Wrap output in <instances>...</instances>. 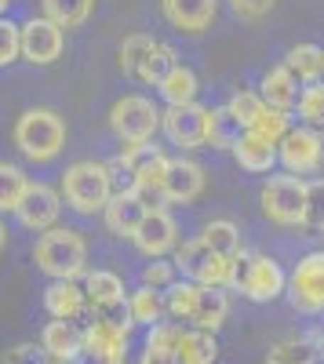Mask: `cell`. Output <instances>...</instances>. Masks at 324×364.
Listing matches in <instances>:
<instances>
[{"label":"cell","instance_id":"cell-42","mask_svg":"<svg viewBox=\"0 0 324 364\" xmlns=\"http://www.w3.org/2000/svg\"><path fill=\"white\" fill-rule=\"evenodd\" d=\"M55 357L44 350V343H18L4 353V364H51Z\"/></svg>","mask_w":324,"mask_h":364},{"label":"cell","instance_id":"cell-26","mask_svg":"<svg viewBox=\"0 0 324 364\" xmlns=\"http://www.w3.org/2000/svg\"><path fill=\"white\" fill-rule=\"evenodd\" d=\"M200 240L208 248H215L222 259H241L244 255V245H241V230L233 226V223H226V219H215V223H208L200 230Z\"/></svg>","mask_w":324,"mask_h":364},{"label":"cell","instance_id":"cell-13","mask_svg":"<svg viewBox=\"0 0 324 364\" xmlns=\"http://www.w3.org/2000/svg\"><path fill=\"white\" fill-rule=\"evenodd\" d=\"M58 211H63V197H58L48 182H29V190H26V197H22L15 215H18V223L26 230L48 233L58 223Z\"/></svg>","mask_w":324,"mask_h":364},{"label":"cell","instance_id":"cell-30","mask_svg":"<svg viewBox=\"0 0 324 364\" xmlns=\"http://www.w3.org/2000/svg\"><path fill=\"white\" fill-rule=\"evenodd\" d=\"M40 4H44V18H51L55 26H63V29H73V26L87 22L95 0H40Z\"/></svg>","mask_w":324,"mask_h":364},{"label":"cell","instance_id":"cell-18","mask_svg":"<svg viewBox=\"0 0 324 364\" xmlns=\"http://www.w3.org/2000/svg\"><path fill=\"white\" fill-rule=\"evenodd\" d=\"M146 215H150V208L142 204L139 193H117V197L109 200V208L102 211L106 230L117 233V237H135Z\"/></svg>","mask_w":324,"mask_h":364},{"label":"cell","instance_id":"cell-25","mask_svg":"<svg viewBox=\"0 0 324 364\" xmlns=\"http://www.w3.org/2000/svg\"><path fill=\"white\" fill-rule=\"evenodd\" d=\"M244 135H248V128L241 124V117L233 113L230 106H215L208 113V146H215V149H237Z\"/></svg>","mask_w":324,"mask_h":364},{"label":"cell","instance_id":"cell-4","mask_svg":"<svg viewBox=\"0 0 324 364\" xmlns=\"http://www.w3.org/2000/svg\"><path fill=\"white\" fill-rule=\"evenodd\" d=\"M15 146L29 161H55L66 149V120L55 109H26L15 120Z\"/></svg>","mask_w":324,"mask_h":364},{"label":"cell","instance_id":"cell-41","mask_svg":"<svg viewBox=\"0 0 324 364\" xmlns=\"http://www.w3.org/2000/svg\"><path fill=\"white\" fill-rule=\"evenodd\" d=\"M18 55H22V26L4 18V22H0V63L11 66Z\"/></svg>","mask_w":324,"mask_h":364},{"label":"cell","instance_id":"cell-3","mask_svg":"<svg viewBox=\"0 0 324 364\" xmlns=\"http://www.w3.org/2000/svg\"><path fill=\"white\" fill-rule=\"evenodd\" d=\"M33 259H37L40 273H48L51 281H77L84 273V262H87V245L77 230L55 226V230L40 233Z\"/></svg>","mask_w":324,"mask_h":364},{"label":"cell","instance_id":"cell-40","mask_svg":"<svg viewBox=\"0 0 324 364\" xmlns=\"http://www.w3.org/2000/svg\"><path fill=\"white\" fill-rule=\"evenodd\" d=\"M259 139H266V142H274V146H281L284 139H288V132H291V124H288V113H281V109H266L259 117V124L252 128Z\"/></svg>","mask_w":324,"mask_h":364},{"label":"cell","instance_id":"cell-22","mask_svg":"<svg viewBox=\"0 0 324 364\" xmlns=\"http://www.w3.org/2000/svg\"><path fill=\"white\" fill-rule=\"evenodd\" d=\"M299 84H303V80H299L296 73H291L288 66H274L266 77H262V91H259V95L266 99V106H270V109L288 113L291 106L299 102V95H303Z\"/></svg>","mask_w":324,"mask_h":364},{"label":"cell","instance_id":"cell-38","mask_svg":"<svg viewBox=\"0 0 324 364\" xmlns=\"http://www.w3.org/2000/svg\"><path fill=\"white\" fill-rule=\"evenodd\" d=\"M106 171H109L113 197H117V193H135V190H139V171L131 168V161H128L124 154L113 157V161H106Z\"/></svg>","mask_w":324,"mask_h":364},{"label":"cell","instance_id":"cell-37","mask_svg":"<svg viewBox=\"0 0 324 364\" xmlns=\"http://www.w3.org/2000/svg\"><path fill=\"white\" fill-rule=\"evenodd\" d=\"M299 117L306 120V128H324V84H306L299 95Z\"/></svg>","mask_w":324,"mask_h":364},{"label":"cell","instance_id":"cell-28","mask_svg":"<svg viewBox=\"0 0 324 364\" xmlns=\"http://www.w3.org/2000/svg\"><path fill=\"white\" fill-rule=\"evenodd\" d=\"M84 291H87V302H92V306H106V302L128 299L121 277L109 273V269H92V273H87V277H84Z\"/></svg>","mask_w":324,"mask_h":364},{"label":"cell","instance_id":"cell-21","mask_svg":"<svg viewBox=\"0 0 324 364\" xmlns=\"http://www.w3.org/2000/svg\"><path fill=\"white\" fill-rule=\"evenodd\" d=\"M92 302H87V291L77 288L73 281H55L44 291V310L51 314V321H77Z\"/></svg>","mask_w":324,"mask_h":364},{"label":"cell","instance_id":"cell-11","mask_svg":"<svg viewBox=\"0 0 324 364\" xmlns=\"http://www.w3.org/2000/svg\"><path fill=\"white\" fill-rule=\"evenodd\" d=\"M208 113L204 106H168L164 120H161V132L168 135L171 146L179 149H197V146H208Z\"/></svg>","mask_w":324,"mask_h":364},{"label":"cell","instance_id":"cell-23","mask_svg":"<svg viewBox=\"0 0 324 364\" xmlns=\"http://www.w3.org/2000/svg\"><path fill=\"white\" fill-rule=\"evenodd\" d=\"M179 343H183V328H175V324L150 328V339H146V346H142L139 364H183Z\"/></svg>","mask_w":324,"mask_h":364},{"label":"cell","instance_id":"cell-19","mask_svg":"<svg viewBox=\"0 0 324 364\" xmlns=\"http://www.w3.org/2000/svg\"><path fill=\"white\" fill-rule=\"evenodd\" d=\"M164 18L183 33H204L215 18V0H161Z\"/></svg>","mask_w":324,"mask_h":364},{"label":"cell","instance_id":"cell-6","mask_svg":"<svg viewBox=\"0 0 324 364\" xmlns=\"http://www.w3.org/2000/svg\"><path fill=\"white\" fill-rule=\"evenodd\" d=\"M233 262L222 259L215 248H208L200 237L186 240V245L175 252V269H179L186 281L204 284V288H233Z\"/></svg>","mask_w":324,"mask_h":364},{"label":"cell","instance_id":"cell-46","mask_svg":"<svg viewBox=\"0 0 324 364\" xmlns=\"http://www.w3.org/2000/svg\"><path fill=\"white\" fill-rule=\"evenodd\" d=\"M320 84H324V66H320Z\"/></svg>","mask_w":324,"mask_h":364},{"label":"cell","instance_id":"cell-43","mask_svg":"<svg viewBox=\"0 0 324 364\" xmlns=\"http://www.w3.org/2000/svg\"><path fill=\"white\" fill-rule=\"evenodd\" d=\"M142 284H146V288H157V291H161V288L168 291V288L175 284V262H161V259H153L150 266L142 269Z\"/></svg>","mask_w":324,"mask_h":364},{"label":"cell","instance_id":"cell-45","mask_svg":"<svg viewBox=\"0 0 324 364\" xmlns=\"http://www.w3.org/2000/svg\"><path fill=\"white\" fill-rule=\"evenodd\" d=\"M313 346H317V360H320V364H324V331H320V336H317V339H313Z\"/></svg>","mask_w":324,"mask_h":364},{"label":"cell","instance_id":"cell-33","mask_svg":"<svg viewBox=\"0 0 324 364\" xmlns=\"http://www.w3.org/2000/svg\"><path fill=\"white\" fill-rule=\"evenodd\" d=\"M26 190H29L26 171L18 164H8V161L0 164V208H4V211H18Z\"/></svg>","mask_w":324,"mask_h":364},{"label":"cell","instance_id":"cell-15","mask_svg":"<svg viewBox=\"0 0 324 364\" xmlns=\"http://www.w3.org/2000/svg\"><path fill=\"white\" fill-rule=\"evenodd\" d=\"M131 240H135V248L142 255L164 259L175 248V240H179V226H175V219L168 215L164 208H157V211H150V215L142 219V226H139V233Z\"/></svg>","mask_w":324,"mask_h":364},{"label":"cell","instance_id":"cell-35","mask_svg":"<svg viewBox=\"0 0 324 364\" xmlns=\"http://www.w3.org/2000/svg\"><path fill=\"white\" fill-rule=\"evenodd\" d=\"M92 321L113 328V331H124V336H131L135 328V317H131V302L121 299V302H106V306H92Z\"/></svg>","mask_w":324,"mask_h":364},{"label":"cell","instance_id":"cell-16","mask_svg":"<svg viewBox=\"0 0 324 364\" xmlns=\"http://www.w3.org/2000/svg\"><path fill=\"white\" fill-rule=\"evenodd\" d=\"M128 346V336L124 331H113L99 321H92L84 328V353L80 360L84 364H124V350Z\"/></svg>","mask_w":324,"mask_h":364},{"label":"cell","instance_id":"cell-10","mask_svg":"<svg viewBox=\"0 0 324 364\" xmlns=\"http://www.w3.org/2000/svg\"><path fill=\"white\" fill-rule=\"evenodd\" d=\"M288 299L303 314L324 310V252H310L296 262V269L288 277Z\"/></svg>","mask_w":324,"mask_h":364},{"label":"cell","instance_id":"cell-29","mask_svg":"<svg viewBox=\"0 0 324 364\" xmlns=\"http://www.w3.org/2000/svg\"><path fill=\"white\" fill-rule=\"evenodd\" d=\"M157 91L164 95V102H168V106H193V102H197L200 84H197V73H193L190 66H179V70H175V73H171Z\"/></svg>","mask_w":324,"mask_h":364},{"label":"cell","instance_id":"cell-20","mask_svg":"<svg viewBox=\"0 0 324 364\" xmlns=\"http://www.w3.org/2000/svg\"><path fill=\"white\" fill-rule=\"evenodd\" d=\"M40 343L58 364H70V360H80L84 353V331L73 321H51L40 331Z\"/></svg>","mask_w":324,"mask_h":364},{"label":"cell","instance_id":"cell-32","mask_svg":"<svg viewBox=\"0 0 324 364\" xmlns=\"http://www.w3.org/2000/svg\"><path fill=\"white\" fill-rule=\"evenodd\" d=\"M131 317H135V324H146V328H157L161 324V317H164V310H168V302H161V295H157V288H139V291H131Z\"/></svg>","mask_w":324,"mask_h":364},{"label":"cell","instance_id":"cell-7","mask_svg":"<svg viewBox=\"0 0 324 364\" xmlns=\"http://www.w3.org/2000/svg\"><path fill=\"white\" fill-rule=\"evenodd\" d=\"M233 288L252 302H274L277 295L288 291V277L270 255L255 252V255H241L233 262Z\"/></svg>","mask_w":324,"mask_h":364},{"label":"cell","instance_id":"cell-31","mask_svg":"<svg viewBox=\"0 0 324 364\" xmlns=\"http://www.w3.org/2000/svg\"><path fill=\"white\" fill-rule=\"evenodd\" d=\"M179 353H183V364H215L219 346H215V336H212V331L190 328V331H183Z\"/></svg>","mask_w":324,"mask_h":364},{"label":"cell","instance_id":"cell-36","mask_svg":"<svg viewBox=\"0 0 324 364\" xmlns=\"http://www.w3.org/2000/svg\"><path fill=\"white\" fill-rule=\"evenodd\" d=\"M226 106H230L233 113L241 117V124H244L248 132H252V128L259 124V117L270 109V106H266V99H262L259 91H237V95H233V99H230Z\"/></svg>","mask_w":324,"mask_h":364},{"label":"cell","instance_id":"cell-1","mask_svg":"<svg viewBox=\"0 0 324 364\" xmlns=\"http://www.w3.org/2000/svg\"><path fill=\"white\" fill-rule=\"evenodd\" d=\"M168 314L175 321H186L193 324L197 331H215L226 324L230 317V299L222 288H204V284H193V281H175L168 291Z\"/></svg>","mask_w":324,"mask_h":364},{"label":"cell","instance_id":"cell-2","mask_svg":"<svg viewBox=\"0 0 324 364\" xmlns=\"http://www.w3.org/2000/svg\"><path fill=\"white\" fill-rule=\"evenodd\" d=\"M179 66H183L179 55H175L168 44L153 41L150 33H131V37H124V44H121V70H124L131 80H142V84L161 87Z\"/></svg>","mask_w":324,"mask_h":364},{"label":"cell","instance_id":"cell-39","mask_svg":"<svg viewBox=\"0 0 324 364\" xmlns=\"http://www.w3.org/2000/svg\"><path fill=\"white\" fill-rule=\"evenodd\" d=\"M303 230L324 233V178H313L306 186V219H303Z\"/></svg>","mask_w":324,"mask_h":364},{"label":"cell","instance_id":"cell-27","mask_svg":"<svg viewBox=\"0 0 324 364\" xmlns=\"http://www.w3.org/2000/svg\"><path fill=\"white\" fill-rule=\"evenodd\" d=\"M284 66L296 73L303 84H317L320 80V66H324V48H317V44H296V48L288 51Z\"/></svg>","mask_w":324,"mask_h":364},{"label":"cell","instance_id":"cell-17","mask_svg":"<svg viewBox=\"0 0 324 364\" xmlns=\"http://www.w3.org/2000/svg\"><path fill=\"white\" fill-rule=\"evenodd\" d=\"M204 168L197 161H186V157H175L168 164V178H164V197L168 204H190L204 193Z\"/></svg>","mask_w":324,"mask_h":364},{"label":"cell","instance_id":"cell-44","mask_svg":"<svg viewBox=\"0 0 324 364\" xmlns=\"http://www.w3.org/2000/svg\"><path fill=\"white\" fill-rule=\"evenodd\" d=\"M274 4H277V0H230V8L237 11L241 18H248V22H255V18H262V15H270Z\"/></svg>","mask_w":324,"mask_h":364},{"label":"cell","instance_id":"cell-34","mask_svg":"<svg viewBox=\"0 0 324 364\" xmlns=\"http://www.w3.org/2000/svg\"><path fill=\"white\" fill-rule=\"evenodd\" d=\"M313 360H317L313 339H284L266 353V364H313Z\"/></svg>","mask_w":324,"mask_h":364},{"label":"cell","instance_id":"cell-12","mask_svg":"<svg viewBox=\"0 0 324 364\" xmlns=\"http://www.w3.org/2000/svg\"><path fill=\"white\" fill-rule=\"evenodd\" d=\"M324 161V139L313 128H291L281 142V164L288 175H313Z\"/></svg>","mask_w":324,"mask_h":364},{"label":"cell","instance_id":"cell-9","mask_svg":"<svg viewBox=\"0 0 324 364\" xmlns=\"http://www.w3.org/2000/svg\"><path fill=\"white\" fill-rule=\"evenodd\" d=\"M306 186L310 182L296 178V175H274L262 186V211L266 219L277 226H303L306 219Z\"/></svg>","mask_w":324,"mask_h":364},{"label":"cell","instance_id":"cell-24","mask_svg":"<svg viewBox=\"0 0 324 364\" xmlns=\"http://www.w3.org/2000/svg\"><path fill=\"white\" fill-rule=\"evenodd\" d=\"M233 157H237V164H241L244 171L266 175V171H274V164L281 161V146H274V142H266V139H259L255 132H248V135L241 139V146L233 149Z\"/></svg>","mask_w":324,"mask_h":364},{"label":"cell","instance_id":"cell-8","mask_svg":"<svg viewBox=\"0 0 324 364\" xmlns=\"http://www.w3.org/2000/svg\"><path fill=\"white\" fill-rule=\"evenodd\" d=\"M161 120H164V113L142 95H124V99H117L109 106V128L124 146L150 142L153 132L161 128Z\"/></svg>","mask_w":324,"mask_h":364},{"label":"cell","instance_id":"cell-5","mask_svg":"<svg viewBox=\"0 0 324 364\" xmlns=\"http://www.w3.org/2000/svg\"><path fill=\"white\" fill-rule=\"evenodd\" d=\"M63 197L77 215H99V211H106L109 200H113L106 164H95V161L70 164L66 175H63Z\"/></svg>","mask_w":324,"mask_h":364},{"label":"cell","instance_id":"cell-14","mask_svg":"<svg viewBox=\"0 0 324 364\" xmlns=\"http://www.w3.org/2000/svg\"><path fill=\"white\" fill-rule=\"evenodd\" d=\"M63 26H55L51 18H29L22 26V58H29L33 66H51L63 55Z\"/></svg>","mask_w":324,"mask_h":364},{"label":"cell","instance_id":"cell-47","mask_svg":"<svg viewBox=\"0 0 324 364\" xmlns=\"http://www.w3.org/2000/svg\"><path fill=\"white\" fill-rule=\"evenodd\" d=\"M0 4H4V8H8V0H0Z\"/></svg>","mask_w":324,"mask_h":364}]
</instances>
